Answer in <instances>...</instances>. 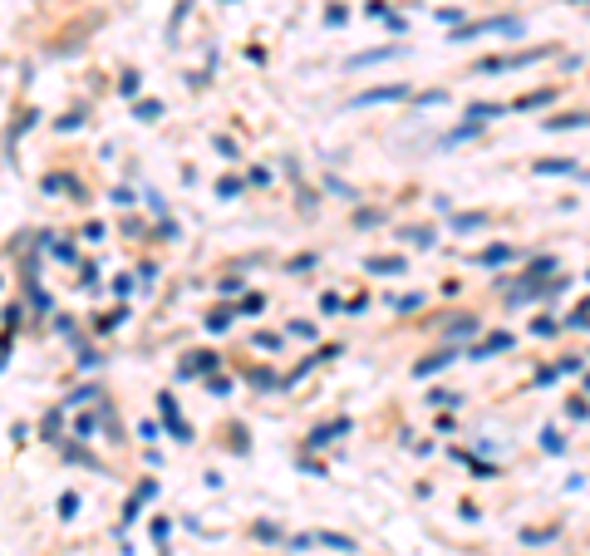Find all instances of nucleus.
I'll use <instances>...</instances> for the list:
<instances>
[{
	"mask_svg": "<svg viewBox=\"0 0 590 556\" xmlns=\"http://www.w3.org/2000/svg\"><path fill=\"white\" fill-rule=\"evenodd\" d=\"M428 399H433V404H438V409H448V404H453V409H458V394H448V389H433V394H428Z\"/></svg>",
	"mask_w": 590,
	"mask_h": 556,
	"instance_id": "4468645a",
	"label": "nucleus"
},
{
	"mask_svg": "<svg viewBox=\"0 0 590 556\" xmlns=\"http://www.w3.org/2000/svg\"><path fill=\"white\" fill-rule=\"evenodd\" d=\"M541 173H576V163H571V158H546Z\"/></svg>",
	"mask_w": 590,
	"mask_h": 556,
	"instance_id": "0eeeda50",
	"label": "nucleus"
},
{
	"mask_svg": "<svg viewBox=\"0 0 590 556\" xmlns=\"http://www.w3.org/2000/svg\"><path fill=\"white\" fill-rule=\"evenodd\" d=\"M163 419H168V429L178 434V444H192V429L178 419V409H173V399H168V394H163Z\"/></svg>",
	"mask_w": 590,
	"mask_h": 556,
	"instance_id": "20e7f679",
	"label": "nucleus"
},
{
	"mask_svg": "<svg viewBox=\"0 0 590 556\" xmlns=\"http://www.w3.org/2000/svg\"><path fill=\"white\" fill-rule=\"evenodd\" d=\"M320 542L335 547V552H354V542H349V537H335V532H320Z\"/></svg>",
	"mask_w": 590,
	"mask_h": 556,
	"instance_id": "6e6552de",
	"label": "nucleus"
},
{
	"mask_svg": "<svg viewBox=\"0 0 590 556\" xmlns=\"http://www.w3.org/2000/svg\"><path fill=\"white\" fill-rule=\"evenodd\" d=\"M453 359H458V349H438V354H428V359H418V364H413V379H428V374L448 369Z\"/></svg>",
	"mask_w": 590,
	"mask_h": 556,
	"instance_id": "f03ea898",
	"label": "nucleus"
},
{
	"mask_svg": "<svg viewBox=\"0 0 590 556\" xmlns=\"http://www.w3.org/2000/svg\"><path fill=\"white\" fill-rule=\"evenodd\" d=\"M291 335H300V340H315V325H310V320H300V325H295V320H291Z\"/></svg>",
	"mask_w": 590,
	"mask_h": 556,
	"instance_id": "dca6fc26",
	"label": "nucleus"
},
{
	"mask_svg": "<svg viewBox=\"0 0 590 556\" xmlns=\"http://www.w3.org/2000/svg\"><path fill=\"white\" fill-rule=\"evenodd\" d=\"M403 54V45H384V50H364V54H354L349 59V69H364V64H384V59H398Z\"/></svg>",
	"mask_w": 590,
	"mask_h": 556,
	"instance_id": "7ed1b4c3",
	"label": "nucleus"
},
{
	"mask_svg": "<svg viewBox=\"0 0 590 556\" xmlns=\"http://www.w3.org/2000/svg\"><path fill=\"white\" fill-rule=\"evenodd\" d=\"M226 325H231V311H212V315H207V330H226Z\"/></svg>",
	"mask_w": 590,
	"mask_h": 556,
	"instance_id": "1a4fd4ad",
	"label": "nucleus"
},
{
	"mask_svg": "<svg viewBox=\"0 0 590 556\" xmlns=\"http://www.w3.org/2000/svg\"><path fill=\"white\" fill-rule=\"evenodd\" d=\"M502 261H511V246H487L482 251V266H502Z\"/></svg>",
	"mask_w": 590,
	"mask_h": 556,
	"instance_id": "423d86ee",
	"label": "nucleus"
},
{
	"mask_svg": "<svg viewBox=\"0 0 590 556\" xmlns=\"http://www.w3.org/2000/svg\"><path fill=\"white\" fill-rule=\"evenodd\" d=\"M398 99H408V84H389V89H364V94H354V109H369V104H398Z\"/></svg>",
	"mask_w": 590,
	"mask_h": 556,
	"instance_id": "f257e3e1",
	"label": "nucleus"
},
{
	"mask_svg": "<svg viewBox=\"0 0 590 556\" xmlns=\"http://www.w3.org/2000/svg\"><path fill=\"white\" fill-rule=\"evenodd\" d=\"M541 104H551V94H526V99H516V109H541Z\"/></svg>",
	"mask_w": 590,
	"mask_h": 556,
	"instance_id": "f8f14e48",
	"label": "nucleus"
},
{
	"mask_svg": "<svg viewBox=\"0 0 590 556\" xmlns=\"http://www.w3.org/2000/svg\"><path fill=\"white\" fill-rule=\"evenodd\" d=\"M369 271H374V276H398L403 261H398V256H379V261H369Z\"/></svg>",
	"mask_w": 590,
	"mask_h": 556,
	"instance_id": "39448f33",
	"label": "nucleus"
},
{
	"mask_svg": "<svg viewBox=\"0 0 590 556\" xmlns=\"http://www.w3.org/2000/svg\"><path fill=\"white\" fill-rule=\"evenodd\" d=\"M492 349H511V335H492L487 344L478 349V359H482V354H492Z\"/></svg>",
	"mask_w": 590,
	"mask_h": 556,
	"instance_id": "9d476101",
	"label": "nucleus"
},
{
	"mask_svg": "<svg viewBox=\"0 0 590 556\" xmlns=\"http://www.w3.org/2000/svg\"><path fill=\"white\" fill-rule=\"evenodd\" d=\"M473 330H478L473 315H458V325H448V335H473Z\"/></svg>",
	"mask_w": 590,
	"mask_h": 556,
	"instance_id": "9b49d317",
	"label": "nucleus"
},
{
	"mask_svg": "<svg viewBox=\"0 0 590 556\" xmlns=\"http://www.w3.org/2000/svg\"><path fill=\"white\" fill-rule=\"evenodd\" d=\"M158 113H163L158 99H143V104H138V118H158Z\"/></svg>",
	"mask_w": 590,
	"mask_h": 556,
	"instance_id": "2eb2a0df",
	"label": "nucleus"
},
{
	"mask_svg": "<svg viewBox=\"0 0 590 556\" xmlns=\"http://www.w3.org/2000/svg\"><path fill=\"white\" fill-rule=\"evenodd\" d=\"M413 246H433V236H428V226H413V231H403Z\"/></svg>",
	"mask_w": 590,
	"mask_h": 556,
	"instance_id": "ddd939ff",
	"label": "nucleus"
}]
</instances>
